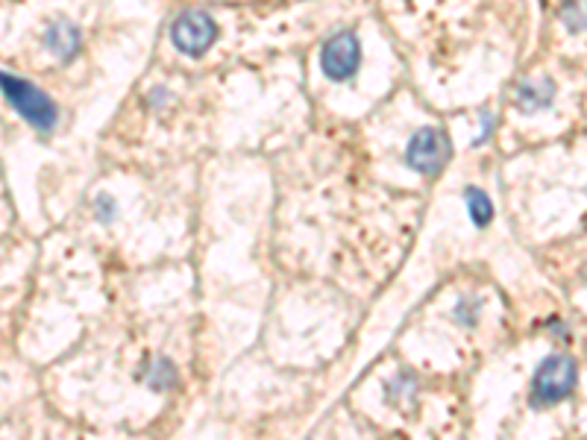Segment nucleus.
Instances as JSON below:
<instances>
[{"instance_id": "obj_1", "label": "nucleus", "mask_w": 587, "mask_h": 440, "mask_svg": "<svg viewBox=\"0 0 587 440\" xmlns=\"http://www.w3.org/2000/svg\"><path fill=\"white\" fill-rule=\"evenodd\" d=\"M0 94L6 97V103L42 135H50L59 124V109L56 103L47 97L42 88H36L33 83H27L24 77H15V74H6L0 71Z\"/></svg>"}, {"instance_id": "obj_2", "label": "nucleus", "mask_w": 587, "mask_h": 440, "mask_svg": "<svg viewBox=\"0 0 587 440\" xmlns=\"http://www.w3.org/2000/svg\"><path fill=\"white\" fill-rule=\"evenodd\" d=\"M579 385V364L576 358L564 355V352H555V355H546L535 376H532V405L535 408H549V405H558L564 399H570L573 391Z\"/></svg>"}, {"instance_id": "obj_3", "label": "nucleus", "mask_w": 587, "mask_h": 440, "mask_svg": "<svg viewBox=\"0 0 587 440\" xmlns=\"http://www.w3.org/2000/svg\"><path fill=\"white\" fill-rule=\"evenodd\" d=\"M452 159V141L444 127H420L408 138L406 165L420 176H438Z\"/></svg>"}, {"instance_id": "obj_4", "label": "nucleus", "mask_w": 587, "mask_h": 440, "mask_svg": "<svg viewBox=\"0 0 587 440\" xmlns=\"http://www.w3.org/2000/svg\"><path fill=\"white\" fill-rule=\"evenodd\" d=\"M218 36H221L218 21L209 12H200V9H185L171 24V44L188 59L206 56L215 47Z\"/></svg>"}, {"instance_id": "obj_5", "label": "nucleus", "mask_w": 587, "mask_h": 440, "mask_svg": "<svg viewBox=\"0 0 587 440\" xmlns=\"http://www.w3.org/2000/svg\"><path fill=\"white\" fill-rule=\"evenodd\" d=\"M320 71L332 83H347L362 68V42L353 30H338L320 44Z\"/></svg>"}, {"instance_id": "obj_6", "label": "nucleus", "mask_w": 587, "mask_h": 440, "mask_svg": "<svg viewBox=\"0 0 587 440\" xmlns=\"http://www.w3.org/2000/svg\"><path fill=\"white\" fill-rule=\"evenodd\" d=\"M42 44H45V50L53 59L71 62V59H77V53L83 50V30H80L74 21L59 18V21H53L45 33H42Z\"/></svg>"}, {"instance_id": "obj_7", "label": "nucleus", "mask_w": 587, "mask_h": 440, "mask_svg": "<svg viewBox=\"0 0 587 440\" xmlns=\"http://www.w3.org/2000/svg\"><path fill=\"white\" fill-rule=\"evenodd\" d=\"M555 97H558L555 80H549V77H532V80H523L517 86V91H514V106L523 115H538V112L552 109Z\"/></svg>"}, {"instance_id": "obj_8", "label": "nucleus", "mask_w": 587, "mask_h": 440, "mask_svg": "<svg viewBox=\"0 0 587 440\" xmlns=\"http://www.w3.org/2000/svg\"><path fill=\"white\" fill-rule=\"evenodd\" d=\"M141 382L153 391V394H171L180 385V373L177 364L171 358H153L141 367Z\"/></svg>"}, {"instance_id": "obj_9", "label": "nucleus", "mask_w": 587, "mask_h": 440, "mask_svg": "<svg viewBox=\"0 0 587 440\" xmlns=\"http://www.w3.org/2000/svg\"><path fill=\"white\" fill-rule=\"evenodd\" d=\"M464 203H467V215H470V220L479 229L491 226V220H494V203H491V197L482 188H467L464 191Z\"/></svg>"}, {"instance_id": "obj_10", "label": "nucleus", "mask_w": 587, "mask_h": 440, "mask_svg": "<svg viewBox=\"0 0 587 440\" xmlns=\"http://www.w3.org/2000/svg\"><path fill=\"white\" fill-rule=\"evenodd\" d=\"M414 396H417V376L414 373H397L385 388V399L391 405H406Z\"/></svg>"}, {"instance_id": "obj_11", "label": "nucleus", "mask_w": 587, "mask_h": 440, "mask_svg": "<svg viewBox=\"0 0 587 440\" xmlns=\"http://www.w3.org/2000/svg\"><path fill=\"white\" fill-rule=\"evenodd\" d=\"M561 24L570 33H585L587 30V0H567L558 12Z\"/></svg>"}, {"instance_id": "obj_12", "label": "nucleus", "mask_w": 587, "mask_h": 440, "mask_svg": "<svg viewBox=\"0 0 587 440\" xmlns=\"http://www.w3.org/2000/svg\"><path fill=\"white\" fill-rule=\"evenodd\" d=\"M452 320L458 323V326H476V320H479V300H473V297H458V303L452 308Z\"/></svg>"}, {"instance_id": "obj_13", "label": "nucleus", "mask_w": 587, "mask_h": 440, "mask_svg": "<svg viewBox=\"0 0 587 440\" xmlns=\"http://www.w3.org/2000/svg\"><path fill=\"white\" fill-rule=\"evenodd\" d=\"M94 212H97V220H100V223H112L115 215H118V206H115V200H112L109 194H100V197L94 200Z\"/></svg>"}, {"instance_id": "obj_14", "label": "nucleus", "mask_w": 587, "mask_h": 440, "mask_svg": "<svg viewBox=\"0 0 587 440\" xmlns=\"http://www.w3.org/2000/svg\"><path fill=\"white\" fill-rule=\"evenodd\" d=\"M494 115L491 112H482V130H479V135L473 138V147H479V144H485L488 138H491V132H494Z\"/></svg>"}, {"instance_id": "obj_15", "label": "nucleus", "mask_w": 587, "mask_h": 440, "mask_svg": "<svg viewBox=\"0 0 587 440\" xmlns=\"http://www.w3.org/2000/svg\"><path fill=\"white\" fill-rule=\"evenodd\" d=\"M147 100H150V106H153V109H162L165 103H171V91H168V88H162V86L153 88Z\"/></svg>"}]
</instances>
